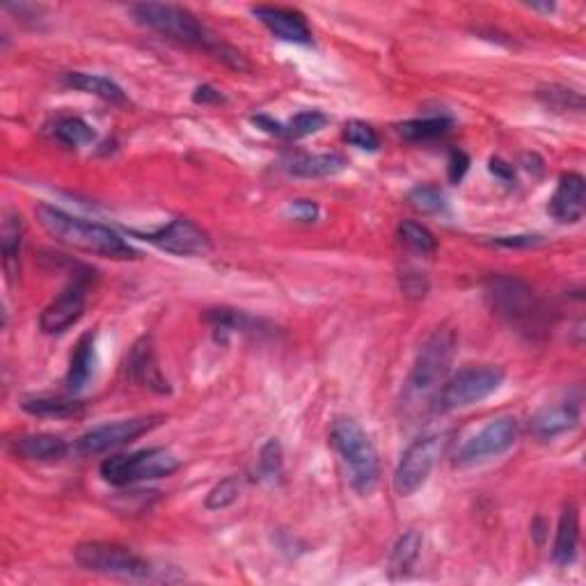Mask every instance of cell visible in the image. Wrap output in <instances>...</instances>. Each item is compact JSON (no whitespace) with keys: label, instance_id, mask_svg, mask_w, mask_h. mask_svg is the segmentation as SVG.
Masks as SVG:
<instances>
[{"label":"cell","instance_id":"cell-1","mask_svg":"<svg viewBox=\"0 0 586 586\" xmlns=\"http://www.w3.org/2000/svg\"><path fill=\"white\" fill-rule=\"evenodd\" d=\"M39 227L67 248H74L87 255H99L106 259H136L138 252L126 243L115 229L71 216V213L55 209L51 204H39L35 209Z\"/></svg>","mask_w":586,"mask_h":586},{"label":"cell","instance_id":"cell-2","mask_svg":"<svg viewBox=\"0 0 586 586\" xmlns=\"http://www.w3.org/2000/svg\"><path fill=\"white\" fill-rule=\"evenodd\" d=\"M129 12L133 14L140 26H145L154 33L172 39V42L186 44V46H202V49H209L216 58L225 60L227 65L232 62L236 55L234 49L220 44L218 39H213L207 28L202 26L193 12H188L186 7L170 5V3H140L131 5Z\"/></svg>","mask_w":586,"mask_h":586},{"label":"cell","instance_id":"cell-3","mask_svg":"<svg viewBox=\"0 0 586 586\" xmlns=\"http://www.w3.org/2000/svg\"><path fill=\"white\" fill-rule=\"evenodd\" d=\"M330 445L346 465L355 493L362 497L374 493L380 481V458L362 426L351 417L335 419L330 429Z\"/></svg>","mask_w":586,"mask_h":586},{"label":"cell","instance_id":"cell-4","mask_svg":"<svg viewBox=\"0 0 586 586\" xmlns=\"http://www.w3.org/2000/svg\"><path fill=\"white\" fill-rule=\"evenodd\" d=\"M458 337L454 330L438 328L433 335L426 339L424 346L419 348L413 369L406 380V397L408 403L429 401L435 397V392L445 385V380L451 374L456 360Z\"/></svg>","mask_w":586,"mask_h":586},{"label":"cell","instance_id":"cell-5","mask_svg":"<svg viewBox=\"0 0 586 586\" xmlns=\"http://www.w3.org/2000/svg\"><path fill=\"white\" fill-rule=\"evenodd\" d=\"M504 383V371L493 364H479V367H465L456 376L445 380V385L435 392L431 399V410L438 415L454 413L474 403L486 401L490 394H495Z\"/></svg>","mask_w":586,"mask_h":586},{"label":"cell","instance_id":"cell-6","mask_svg":"<svg viewBox=\"0 0 586 586\" xmlns=\"http://www.w3.org/2000/svg\"><path fill=\"white\" fill-rule=\"evenodd\" d=\"M74 559L83 570L106 577H120V580H149L154 575V568L145 557L117 543H81L74 550Z\"/></svg>","mask_w":586,"mask_h":586},{"label":"cell","instance_id":"cell-7","mask_svg":"<svg viewBox=\"0 0 586 586\" xmlns=\"http://www.w3.org/2000/svg\"><path fill=\"white\" fill-rule=\"evenodd\" d=\"M179 467V458L174 456L172 451L154 447L136 451V454L110 456L101 463L99 472L110 486H133V483L140 481L170 477V474L177 472Z\"/></svg>","mask_w":586,"mask_h":586},{"label":"cell","instance_id":"cell-8","mask_svg":"<svg viewBox=\"0 0 586 586\" xmlns=\"http://www.w3.org/2000/svg\"><path fill=\"white\" fill-rule=\"evenodd\" d=\"M486 298L493 310L511 323V326H534L541 305L534 289L527 282L511 275H490L486 280Z\"/></svg>","mask_w":586,"mask_h":586},{"label":"cell","instance_id":"cell-9","mask_svg":"<svg viewBox=\"0 0 586 586\" xmlns=\"http://www.w3.org/2000/svg\"><path fill=\"white\" fill-rule=\"evenodd\" d=\"M445 447V433H429L410 442L408 449L401 454L397 470H394V490H397L399 497L415 495L429 481L433 467L438 463Z\"/></svg>","mask_w":586,"mask_h":586},{"label":"cell","instance_id":"cell-10","mask_svg":"<svg viewBox=\"0 0 586 586\" xmlns=\"http://www.w3.org/2000/svg\"><path fill=\"white\" fill-rule=\"evenodd\" d=\"M518 422L513 417H500L488 422L479 433H474L465 445L458 449L456 465L474 467L502 456L518 442Z\"/></svg>","mask_w":586,"mask_h":586},{"label":"cell","instance_id":"cell-11","mask_svg":"<svg viewBox=\"0 0 586 586\" xmlns=\"http://www.w3.org/2000/svg\"><path fill=\"white\" fill-rule=\"evenodd\" d=\"M163 415H142V417H131V419H120V422L97 426V429L83 433L81 438L76 440V449L81 454H101V451L117 449L122 445H129V442L142 438V435L154 431L158 424H163Z\"/></svg>","mask_w":586,"mask_h":586},{"label":"cell","instance_id":"cell-12","mask_svg":"<svg viewBox=\"0 0 586 586\" xmlns=\"http://www.w3.org/2000/svg\"><path fill=\"white\" fill-rule=\"evenodd\" d=\"M138 239L152 243L154 248L170 252L177 257H204L211 252V239L202 227H197L193 220L188 218H174L170 225H165L156 232L138 234Z\"/></svg>","mask_w":586,"mask_h":586},{"label":"cell","instance_id":"cell-13","mask_svg":"<svg viewBox=\"0 0 586 586\" xmlns=\"http://www.w3.org/2000/svg\"><path fill=\"white\" fill-rule=\"evenodd\" d=\"M87 280L90 277H74V282L49 307H44L42 316H39V328H42V332H46V335H62V332H67L83 319Z\"/></svg>","mask_w":586,"mask_h":586},{"label":"cell","instance_id":"cell-14","mask_svg":"<svg viewBox=\"0 0 586 586\" xmlns=\"http://www.w3.org/2000/svg\"><path fill=\"white\" fill-rule=\"evenodd\" d=\"M250 12L252 17L259 19V23H264L277 39H282V42L300 46H310L314 42L312 30L298 10L280 5H257L252 7Z\"/></svg>","mask_w":586,"mask_h":586},{"label":"cell","instance_id":"cell-15","mask_svg":"<svg viewBox=\"0 0 586 586\" xmlns=\"http://www.w3.org/2000/svg\"><path fill=\"white\" fill-rule=\"evenodd\" d=\"M586 211V184L577 172H568L559 179L557 190L550 197L548 213L561 225H575L584 218Z\"/></svg>","mask_w":586,"mask_h":586},{"label":"cell","instance_id":"cell-16","mask_svg":"<svg viewBox=\"0 0 586 586\" xmlns=\"http://www.w3.org/2000/svg\"><path fill=\"white\" fill-rule=\"evenodd\" d=\"M126 374L147 390L158 392V394H170V383L161 374V367H158L154 346L149 339H140V342L131 348L129 358H126Z\"/></svg>","mask_w":586,"mask_h":586},{"label":"cell","instance_id":"cell-17","mask_svg":"<svg viewBox=\"0 0 586 586\" xmlns=\"http://www.w3.org/2000/svg\"><path fill=\"white\" fill-rule=\"evenodd\" d=\"M580 424V406L573 401H561L543 408L532 419V433L538 440H554L559 435L573 431Z\"/></svg>","mask_w":586,"mask_h":586},{"label":"cell","instance_id":"cell-18","mask_svg":"<svg viewBox=\"0 0 586 586\" xmlns=\"http://www.w3.org/2000/svg\"><path fill=\"white\" fill-rule=\"evenodd\" d=\"M12 451L23 461L55 463L67 456V442L53 433H30L12 442Z\"/></svg>","mask_w":586,"mask_h":586},{"label":"cell","instance_id":"cell-19","mask_svg":"<svg viewBox=\"0 0 586 586\" xmlns=\"http://www.w3.org/2000/svg\"><path fill=\"white\" fill-rule=\"evenodd\" d=\"M348 161L342 154H293L284 161V170L300 179H326L346 170Z\"/></svg>","mask_w":586,"mask_h":586},{"label":"cell","instance_id":"cell-20","mask_svg":"<svg viewBox=\"0 0 586 586\" xmlns=\"http://www.w3.org/2000/svg\"><path fill=\"white\" fill-rule=\"evenodd\" d=\"M94 342H97V335H94V332H85V335L78 339L74 353H71L65 378V385L71 394L81 392L87 385V380L94 374V364H97V348H94Z\"/></svg>","mask_w":586,"mask_h":586},{"label":"cell","instance_id":"cell-21","mask_svg":"<svg viewBox=\"0 0 586 586\" xmlns=\"http://www.w3.org/2000/svg\"><path fill=\"white\" fill-rule=\"evenodd\" d=\"M577 543H580V513H577V506L570 502L564 513H561L559 525H557V536H554V548H552V559L557 566H568L575 561L577 554Z\"/></svg>","mask_w":586,"mask_h":586},{"label":"cell","instance_id":"cell-22","mask_svg":"<svg viewBox=\"0 0 586 586\" xmlns=\"http://www.w3.org/2000/svg\"><path fill=\"white\" fill-rule=\"evenodd\" d=\"M60 83L69 87V90L94 94V97L110 101V104H124L126 101V94L122 87L106 76L83 74V71H67V74H62Z\"/></svg>","mask_w":586,"mask_h":586},{"label":"cell","instance_id":"cell-23","mask_svg":"<svg viewBox=\"0 0 586 586\" xmlns=\"http://www.w3.org/2000/svg\"><path fill=\"white\" fill-rule=\"evenodd\" d=\"M204 319H207V323L211 326L213 335H216L218 342H223V344H227L229 337H234V335H245V332L257 335L259 332V321H255L252 316L243 314L239 310H227V307L209 310Z\"/></svg>","mask_w":586,"mask_h":586},{"label":"cell","instance_id":"cell-24","mask_svg":"<svg viewBox=\"0 0 586 586\" xmlns=\"http://www.w3.org/2000/svg\"><path fill=\"white\" fill-rule=\"evenodd\" d=\"M21 408L33 417H49V419H67L83 413L85 403L53 397V394H39V397H26L21 401Z\"/></svg>","mask_w":586,"mask_h":586},{"label":"cell","instance_id":"cell-25","mask_svg":"<svg viewBox=\"0 0 586 586\" xmlns=\"http://www.w3.org/2000/svg\"><path fill=\"white\" fill-rule=\"evenodd\" d=\"M422 543L424 536L419 529H408L397 543H394L392 554H390V575L397 580V577H406L410 573V568L417 564L419 554H422Z\"/></svg>","mask_w":586,"mask_h":586},{"label":"cell","instance_id":"cell-26","mask_svg":"<svg viewBox=\"0 0 586 586\" xmlns=\"http://www.w3.org/2000/svg\"><path fill=\"white\" fill-rule=\"evenodd\" d=\"M21 236H23L21 216H17V213H5L3 227H0V250H3L5 273L10 277L19 273Z\"/></svg>","mask_w":586,"mask_h":586},{"label":"cell","instance_id":"cell-27","mask_svg":"<svg viewBox=\"0 0 586 586\" xmlns=\"http://www.w3.org/2000/svg\"><path fill=\"white\" fill-rule=\"evenodd\" d=\"M51 133L60 145H65L69 149L90 145V142L97 138V133H94L92 126L85 120H81V117H58Z\"/></svg>","mask_w":586,"mask_h":586},{"label":"cell","instance_id":"cell-28","mask_svg":"<svg viewBox=\"0 0 586 586\" xmlns=\"http://www.w3.org/2000/svg\"><path fill=\"white\" fill-rule=\"evenodd\" d=\"M451 129L449 117H424V120H408L397 126V133L408 142H429Z\"/></svg>","mask_w":586,"mask_h":586},{"label":"cell","instance_id":"cell-29","mask_svg":"<svg viewBox=\"0 0 586 586\" xmlns=\"http://www.w3.org/2000/svg\"><path fill=\"white\" fill-rule=\"evenodd\" d=\"M536 97L545 108L554 110V113H582L584 110L582 94L570 90V87L545 85L536 92Z\"/></svg>","mask_w":586,"mask_h":586},{"label":"cell","instance_id":"cell-30","mask_svg":"<svg viewBox=\"0 0 586 586\" xmlns=\"http://www.w3.org/2000/svg\"><path fill=\"white\" fill-rule=\"evenodd\" d=\"M328 124V115L321 113V110H303L287 124H282V138L287 140H300L307 136H314L319 133L323 126Z\"/></svg>","mask_w":586,"mask_h":586},{"label":"cell","instance_id":"cell-31","mask_svg":"<svg viewBox=\"0 0 586 586\" xmlns=\"http://www.w3.org/2000/svg\"><path fill=\"white\" fill-rule=\"evenodd\" d=\"M257 470H259V477L264 479L266 483H273V486L282 479L284 451H282L280 440L271 438L264 447H261L259 458H257Z\"/></svg>","mask_w":586,"mask_h":586},{"label":"cell","instance_id":"cell-32","mask_svg":"<svg viewBox=\"0 0 586 586\" xmlns=\"http://www.w3.org/2000/svg\"><path fill=\"white\" fill-rule=\"evenodd\" d=\"M399 236L410 250L417 252V255H422V257H431V255H435V250H438V241H435L431 229H426L424 225H419V223H410V220L401 223Z\"/></svg>","mask_w":586,"mask_h":586},{"label":"cell","instance_id":"cell-33","mask_svg":"<svg viewBox=\"0 0 586 586\" xmlns=\"http://www.w3.org/2000/svg\"><path fill=\"white\" fill-rule=\"evenodd\" d=\"M408 202L422 213H442L447 209L445 193L433 184H419L408 193Z\"/></svg>","mask_w":586,"mask_h":586},{"label":"cell","instance_id":"cell-34","mask_svg":"<svg viewBox=\"0 0 586 586\" xmlns=\"http://www.w3.org/2000/svg\"><path fill=\"white\" fill-rule=\"evenodd\" d=\"M239 495H241L239 479L227 477L209 490L207 500H204V506H207L209 511H223V509H227V506H232L236 500H239Z\"/></svg>","mask_w":586,"mask_h":586},{"label":"cell","instance_id":"cell-35","mask_svg":"<svg viewBox=\"0 0 586 586\" xmlns=\"http://www.w3.org/2000/svg\"><path fill=\"white\" fill-rule=\"evenodd\" d=\"M344 140L348 142V145L364 149V152H376V149L380 147L378 133L371 129L369 124L358 122V120L348 122L344 126Z\"/></svg>","mask_w":586,"mask_h":586},{"label":"cell","instance_id":"cell-36","mask_svg":"<svg viewBox=\"0 0 586 586\" xmlns=\"http://www.w3.org/2000/svg\"><path fill=\"white\" fill-rule=\"evenodd\" d=\"M401 291L408 298H424L426 291H429V280H426L424 273H403Z\"/></svg>","mask_w":586,"mask_h":586},{"label":"cell","instance_id":"cell-37","mask_svg":"<svg viewBox=\"0 0 586 586\" xmlns=\"http://www.w3.org/2000/svg\"><path fill=\"white\" fill-rule=\"evenodd\" d=\"M287 213L293 220H300V223H314L316 218H319V204L312 202V200H293Z\"/></svg>","mask_w":586,"mask_h":586},{"label":"cell","instance_id":"cell-38","mask_svg":"<svg viewBox=\"0 0 586 586\" xmlns=\"http://www.w3.org/2000/svg\"><path fill=\"white\" fill-rule=\"evenodd\" d=\"M467 170H470V158H467V154L461 152V149H454V152L449 154V168H447L451 184H461Z\"/></svg>","mask_w":586,"mask_h":586},{"label":"cell","instance_id":"cell-39","mask_svg":"<svg viewBox=\"0 0 586 586\" xmlns=\"http://www.w3.org/2000/svg\"><path fill=\"white\" fill-rule=\"evenodd\" d=\"M495 245H504V248H534L541 245V236H497L493 241Z\"/></svg>","mask_w":586,"mask_h":586},{"label":"cell","instance_id":"cell-40","mask_svg":"<svg viewBox=\"0 0 586 586\" xmlns=\"http://www.w3.org/2000/svg\"><path fill=\"white\" fill-rule=\"evenodd\" d=\"M193 101H195V104L207 106V104H223L225 97L216 90V87H211V85H200V87H197V90H195V94H193Z\"/></svg>","mask_w":586,"mask_h":586},{"label":"cell","instance_id":"cell-41","mask_svg":"<svg viewBox=\"0 0 586 586\" xmlns=\"http://www.w3.org/2000/svg\"><path fill=\"white\" fill-rule=\"evenodd\" d=\"M490 172L495 174V177H500L504 184H511L513 179H516V172H513V165L504 163L502 158H490Z\"/></svg>","mask_w":586,"mask_h":586},{"label":"cell","instance_id":"cell-42","mask_svg":"<svg viewBox=\"0 0 586 586\" xmlns=\"http://www.w3.org/2000/svg\"><path fill=\"white\" fill-rule=\"evenodd\" d=\"M529 7H532V10H541V12H554V5L552 3H545V5H541V3H529Z\"/></svg>","mask_w":586,"mask_h":586}]
</instances>
